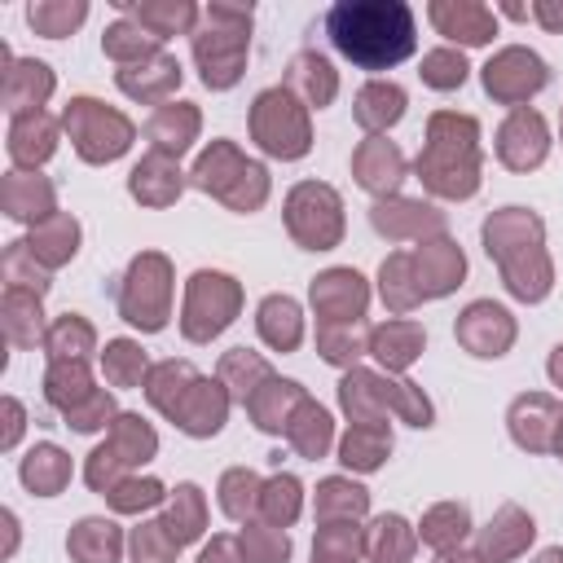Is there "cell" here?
<instances>
[{
	"mask_svg": "<svg viewBox=\"0 0 563 563\" xmlns=\"http://www.w3.org/2000/svg\"><path fill=\"white\" fill-rule=\"evenodd\" d=\"M110 409H114L110 396H106V391H92V396H88L79 409H70L66 418L75 422V431H92V427H101V422L110 418Z\"/></svg>",
	"mask_w": 563,
	"mask_h": 563,
	"instance_id": "cell-49",
	"label": "cell"
},
{
	"mask_svg": "<svg viewBox=\"0 0 563 563\" xmlns=\"http://www.w3.org/2000/svg\"><path fill=\"white\" fill-rule=\"evenodd\" d=\"M62 119H66V132H70L75 150H79L88 163H110V158H119V154L132 145V123H128L123 114L106 110V106L92 101V97H75Z\"/></svg>",
	"mask_w": 563,
	"mask_h": 563,
	"instance_id": "cell-4",
	"label": "cell"
},
{
	"mask_svg": "<svg viewBox=\"0 0 563 563\" xmlns=\"http://www.w3.org/2000/svg\"><path fill=\"white\" fill-rule=\"evenodd\" d=\"M88 18V4L84 0H62V4H31L26 9V22L40 31V35H48V40H62V35H70L79 22Z\"/></svg>",
	"mask_w": 563,
	"mask_h": 563,
	"instance_id": "cell-33",
	"label": "cell"
},
{
	"mask_svg": "<svg viewBox=\"0 0 563 563\" xmlns=\"http://www.w3.org/2000/svg\"><path fill=\"white\" fill-rule=\"evenodd\" d=\"M260 334L264 343H273L277 352H290L303 334V321H299V303L290 295H268L260 303Z\"/></svg>",
	"mask_w": 563,
	"mask_h": 563,
	"instance_id": "cell-19",
	"label": "cell"
},
{
	"mask_svg": "<svg viewBox=\"0 0 563 563\" xmlns=\"http://www.w3.org/2000/svg\"><path fill=\"white\" fill-rule=\"evenodd\" d=\"M515 325H510V312L497 308V303H471L466 317L457 321V339L475 352V356H501V347L510 343Z\"/></svg>",
	"mask_w": 563,
	"mask_h": 563,
	"instance_id": "cell-12",
	"label": "cell"
},
{
	"mask_svg": "<svg viewBox=\"0 0 563 563\" xmlns=\"http://www.w3.org/2000/svg\"><path fill=\"white\" fill-rule=\"evenodd\" d=\"M361 339H365V330H352V325H343V334H334L330 325L321 330V356L325 361H334V365H343V361H356L361 356Z\"/></svg>",
	"mask_w": 563,
	"mask_h": 563,
	"instance_id": "cell-48",
	"label": "cell"
},
{
	"mask_svg": "<svg viewBox=\"0 0 563 563\" xmlns=\"http://www.w3.org/2000/svg\"><path fill=\"white\" fill-rule=\"evenodd\" d=\"M312 303L325 312V321H356L365 308V282L352 268H330L312 282Z\"/></svg>",
	"mask_w": 563,
	"mask_h": 563,
	"instance_id": "cell-11",
	"label": "cell"
},
{
	"mask_svg": "<svg viewBox=\"0 0 563 563\" xmlns=\"http://www.w3.org/2000/svg\"><path fill=\"white\" fill-rule=\"evenodd\" d=\"M466 528H471V523H466V506H435V510L427 515V523H422V541L449 550L453 541L466 537Z\"/></svg>",
	"mask_w": 563,
	"mask_h": 563,
	"instance_id": "cell-36",
	"label": "cell"
},
{
	"mask_svg": "<svg viewBox=\"0 0 563 563\" xmlns=\"http://www.w3.org/2000/svg\"><path fill=\"white\" fill-rule=\"evenodd\" d=\"M88 347H92V330H88L79 317H62V321L48 330V352H53V361H66V356L84 361Z\"/></svg>",
	"mask_w": 563,
	"mask_h": 563,
	"instance_id": "cell-37",
	"label": "cell"
},
{
	"mask_svg": "<svg viewBox=\"0 0 563 563\" xmlns=\"http://www.w3.org/2000/svg\"><path fill=\"white\" fill-rule=\"evenodd\" d=\"M176 550H180V545L172 541V532H167L163 523H145V528L132 532V554H136V563H167Z\"/></svg>",
	"mask_w": 563,
	"mask_h": 563,
	"instance_id": "cell-43",
	"label": "cell"
},
{
	"mask_svg": "<svg viewBox=\"0 0 563 563\" xmlns=\"http://www.w3.org/2000/svg\"><path fill=\"white\" fill-rule=\"evenodd\" d=\"M163 501V484L158 479H123L110 488V506L114 510H141V506H154Z\"/></svg>",
	"mask_w": 563,
	"mask_h": 563,
	"instance_id": "cell-47",
	"label": "cell"
},
{
	"mask_svg": "<svg viewBox=\"0 0 563 563\" xmlns=\"http://www.w3.org/2000/svg\"><path fill=\"white\" fill-rule=\"evenodd\" d=\"M66 545L79 563H119V528L110 519H79Z\"/></svg>",
	"mask_w": 563,
	"mask_h": 563,
	"instance_id": "cell-21",
	"label": "cell"
},
{
	"mask_svg": "<svg viewBox=\"0 0 563 563\" xmlns=\"http://www.w3.org/2000/svg\"><path fill=\"white\" fill-rule=\"evenodd\" d=\"M317 510H321V515L343 510V515L352 519V515H361V510H365V488L343 484V479H325V484H321V493H317Z\"/></svg>",
	"mask_w": 563,
	"mask_h": 563,
	"instance_id": "cell-44",
	"label": "cell"
},
{
	"mask_svg": "<svg viewBox=\"0 0 563 563\" xmlns=\"http://www.w3.org/2000/svg\"><path fill=\"white\" fill-rule=\"evenodd\" d=\"M299 413H303L308 427H303V431H290V435H295V444H299L308 457H321V449L330 444V413H325L321 405H308V400L299 405Z\"/></svg>",
	"mask_w": 563,
	"mask_h": 563,
	"instance_id": "cell-46",
	"label": "cell"
},
{
	"mask_svg": "<svg viewBox=\"0 0 563 563\" xmlns=\"http://www.w3.org/2000/svg\"><path fill=\"white\" fill-rule=\"evenodd\" d=\"M550 378L563 387V347H554V356H550Z\"/></svg>",
	"mask_w": 563,
	"mask_h": 563,
	"instance_id": "cell-53",
	"label": "cell"
},
{
	"mask_svg": "<svg viewBox=\"0 0 563 563\" xmlns=\"http://www.w3.org/2000/svg\"><path fill=\"white\" fill-rule=\"evenodd\" d=\"M431 22L440 26V35L462 40V44H488L493 31H497L493 9H484V4H449V0H435L431 4Z\"/></svg>",
	"mask_w": 563,
	"mask_h": 563,
	"instance_id": "cell-13",
	"label": "cell"
},
{
	"mask_svg": "<svg viewBox=\"0 0 563 563\" xmlns=\"http://www.w3.org/2000/svg\"><path fill=\"white\" fill-rule=\"evenodd\" d=\"M325 35L361 70H391L418 48V22L405 0H339L325 13Z\"/></svg>",
	"mask_w": 563,
	"mask_h": 563,
	"instance_id": "cell-1",
	"label": "cell"
},
{
	"mask_svg": "<svg viewBox=\"0 0 563 563\" xmlns=\"http://www.w3.org/2000/svg\"><path fill=\"white\" fill-rule=\"evenodd\" d=\"M532 519L523 515V510H515V506H501V515L488 523V532H484V554L488 559H506V554H515V550H523L528 541H532Z\"/></svg>",
	"mask_w": 563,
	"mask_h": 563,
	"instance_id": "cell-26",
	"label": "cell"
},
{
	"mask_svg": "<svg viewBox=\"0 0 563 563\" xmlns=\"http://www.w3.org/2000/svg\"><path fill=\"white\" fill-rule=\"evenodd\" d=\"M422 79L431 88H457L466 79V57L453 53V48H435V53L422 57Z\"/></svg>",
	"mask_w": 563,
	"mask_h": 563,
	"instance_id": "cell-42",
	"label": "cell"
},
{
	"mask_svg": "<svg viewBox=\"0 0 563 563\" xmlns=\"http://www.w3.org/2000/svg\"><path fill=\"white\" fill-rule=\"evenodd\" d=\"M194 132H198V110H194L189 101H180V106H158V114H154L150 128H145L154 154H163V158L185 154V145H189Z\"/></svg>",
	"mask_w": 563,
	"mask_h": 563,
	"instance_id": "cell-16",
	"label": "cell"
},
{
	"mask_svg": "<svg viewBox=\"0 0 563 563\" xmlns=\"http://www.w3.org/2000/svg\"><path fill=\"white\" fill-rule=\"evenodd\" d=\"M176 84H180V66H176V57H167V53H154V57H145L141 66L119 70V88H123L128 97H141V101H158V97H167Z\"/></svg>",
	"mask_w": 563,
	"mask_h": 563,
	"instance_id": "cell-14",
	"label": "cell"
},
{
	"mask_svg": "<svg viewBox=\"0 0 563 563\" xmlns=\"http://www.w3.org/2000/svg\"><path fill=\"white\" fill-rule=\"evenodd\" d=\"M53 141H57V123L44 110L18 114L13 128H9V154H13V163H44L53 154Z\"/></svg>",
	"mask_w": 563,
	"mask_h": 563,
	"instance_id": "cell-17",
	"label": "cell"
},
{
	"mask_svg": "<svg viewBox=\"0 0 563 563\" xmlns=\"http://www.w3.org/2000/svg\"><path fill=\"white\" fill-rule=\"evenodd\" d=\"M387 449H391V435L383 431V427H369V422H361V427H352L347 435H343V462L347 466H356V471H374L383 457H387Z\"/></svg>",
	"mask_w": 563,
	"mask_h": 563,
	"instance_id": "cell-30",
	"label": "cell"
},
{
	"mask_svg": "<svg viewBox=\"0 0 563 563\" xmlns=\"http://www.w3.org/2000/svg\"><path fill=\"white\" fill-rule=\"evenodd\" d=\"M198 563H238V545L229 541V537H216L207 550H202V559Z\"/></svg>",
	"mask_w": 563,
	"mask_h": 563,
	"instance_id": "cell-50",
	"label": "cell"
},
{
	"mask_svg": "<svg viewBox=\"0 0 563 563\" xmlns=\"http://www.w3.org/2000/svg\"><path fill=\"white\" fill-rule=\"evenodd\" d=\"M290 88H299V92H303V101L321 110V106H330V97H334L339 79H334L330 62H325L321 53H299V57L290 62Z\"/></svg>",
	"mask_w": 563,
	"mask_h": 563,
	"instance_id": "cell-23",
	"label": "cell"
},
{
	"mask_svg": "<svg viewBox=\"0 0 563 563\" xmlns=\"http://www.w3.org/2000/svg\"><path fill=\"white\" fill-rule=\"evenodd\" d=\"M369 559L374 563H400L405 554H409V528H405V519L400 515H383V519H374V528H369Z\"/></svg>",
	"mask_w": 563,
	"mask_h": 563,
	"instance_id": "cell-35",
	"label": "cell"
},
{
	"mask_svg": "<svg viewBox=\"0 0 563 563\" xmlns=\"http://www.w3.org/2000/svg\"><path fill=\"white\" fill-rule=\"evenodd\" d=\"M559 453H563V427H559Z\"/></svg>",
	"mask_w": 563,
	"mask_h": 563,
	"instance_id": "cell-55",
	"label": "cell"
},
{
	"mask_svg": "<svg viewBox=\"0 0 563 563\" xmlns=\"http://www.w3.org/2000/svg\"><path fill=\"white\" fill-rule=\"evenodd\" d=\"M400 114H405V88H400V84L374 79V84H365V88L356 92V119H361V128L378 132V128L396 123Z\"/></svg>",
	"mask_w": 563,
	"mask_h": 563,
	"instance_id": "cell-20",
	"label": "cell"
},
{
	"mask_svg": "<svg viewBox=\"0 0 563 563\" xmlns=\"http://www.w3.org/2000/svg\"><path fill=\"white\" fill-rule=\"evenodd\" d=\"M141 369H145V356H141V347H136V343H128V339L106 343V378H110L114 387L141 383Z\"/></svg>",
	"mask_w": 563,
	"mask_h": 563,
	"instance_id": "cell-38",
	"label": "cell"
},
{
	"mask_svg": "<svg viewBox=\"0 0 563 563\" xmlns=\"http://www.w3.org/2000/svg\"><path fill=\"white\" fill-rule=\"evenodd\" d=\"M554 400L550 396H519L510 409V431L523 449H550V422H541V413H550ZM563 422V418H554Z\"/></svg>",
	"mask_w": 563,
	"mask_h": 563,
	"instance_id": "cell-24",
	"label": "cell"
},
{
	"mask_svg": "<svg viewBox=\"0 0 563 563\" xmlns=\"http://www.w3.org/2000/svg\"><path fill=\"white\" fill-rule=\"evenodd\" d=\"M158 35L150 31V26H141V22H128V18H119L114 26H106V35H101V48L110 53V57H119V62H128V57H154L158 53Z\"/></svg>",
	"mask_w": 563,
	"mask_h": 563,
	"instance_id": "cell-28",
	"label": "cell"
},
{
	"mask_svg": "<svg viewBox=\"0 0 563 563\" xmlns=\"http://www.w3.org/2000/svg\"><path fill=\"white\" fill-rule=\"evenodd\" d=\"M418 154V180L444 198H471L479 185V123L471 114H435Z\"/></svg>",
	"mask_w": 563,
	"mask_h": 563,
	"instance_id": "cell-2",
	"label": "cell"
},
{
	"mask_svg": "<svg viewBox=\"0 0 563 563\" xmlns=\"http://www.w3.org/2000/svg\"><path fill=\"white\" fill-rule=\"evenodd\" d=\"M119 9H123V13H136V22L150 26L158 40H167V35H176V31H189L194 18H198L194 4H132V0H119Z\"/></svg>",
	"mask_w": 563,
	"mask_h": 563,
	"instance_id": "cell-29",
	"label": "cell"
},
{
	"mask_svg": "<svg viewBox=\"0 0 563 563\" xmlns=\"http://www.w3.org/2000/svg\"><path fill=\"white\" fill-rule=\"evenodd\" d=\"M260 501H264L268 523H290L299 515V484L290 475H277L268 488H260Z\"/></svg>",
	"mask_w": 563,
	"mask_h": 563,
	"instance_id": "cell-41",
	"label": "cell"
},
{
	"mask_svg": "<svg viewBox=\"0 0 563 563\" xmlns=\"http://www.w3.org/2000/svg\"><path fill=\"white\" fill-rule=\"evenodd\" d=\"M369 352L387 365V369H405L418 352H422V330L409 325V321H391V325H378L369 334Z\"/></svg>",
	"mask_w": 563,
	"mask_h": 563,
	"instance_id": "cell-22",
	"label": "cell"
},
{
	"mask_svg": "<svg viewBox=\"0 0 563 563\" xmlns=\"http://www.w3.org/2000/svg\"><path fill=\"white\" fill-rule=\"evenodd\" d=\"M132 194L141 202H172L180 194V172L163 158V154H150L145 163H136L132 172Z\"/></svg>",
	"mask_w": 563,
	"mask_h": 563,
	"instance_id": "cell-27",
	"label": "cell"
},
{
	"mask_svg": "<svg viewBox=\"0 0 563 563\" xmlns=\"http://www.w3.org/2000/svg\"><path fill=\"white\" fill-rule=\"evenodd\" d=\"M75 242H79V224H75L70 216H53V220H44V224L35 229L31 251H35L44 264H62V260L75 255Z\"/></svg>",
	"mask_w": 563,
	"mask_h": 563,
	"instance_id": "cell-31",
	"label": "cell"
},
{
	"mask_svg": "<svg viewBox=\"0 0 563 563\" xmlns=\"http://www.w3.org/2000/svg\"><path fill=\"white\" fill-rule=\"evenodd\" d=\"M92 396V383H88V369H84V361H57L53 365V374H48V400L57 405V409H79L84 400Z\"/></svg>",
	"mask_w": 563,
	"mask_h": 563,
	"instance_id": "cell-32",
	"label": "cell"
},
{
	"mask_svg": "<svg viewBox=\"0 0 563 563\" xmlns=\"http://www.w3.org/2000/svg\"><path fill=\"white\" fill-rule=\"evenodd\" d=\"M242 550H246V559L251 563H286V554H290V541L277 532V528H246L242 532Z\"/></svg>",
	"mask_w": 563,
	"mask_h": 563,
	"instance_id": "cell-45",
	"label": "cell"
},
{
	"mask_svg": "<svg viewBox=\"0 0 563 563\" xmlns=\"http://www.w3.org/2000/svg\"><path fill=\"white\" fill-rule=\"evenodd\" d=\"M163 528L172 532L176 545H185V541H194V537L202 532V497H198L194 484H180V488H176V501H172Z\"/></svg>",
	"mask_w": 563,
	"mask_h": 563,
	"instance_id": "cell-34",
	"label": "cell"
},
{
	"mask_svg": "<svg viewBox=\"0 0 563 563\" xmlns=\"http://www.w3.org/2000/svg\"><path fill=\"white\" fill-rule=\"evenodd\" d=\"M233 308H238V286L224 273H194L185 303V334L194 343H207L233 321Z\"/></svg>",
	"mask_w": 563,
	"mask_h": 563,
	"instance_id": "cell-7",
	"label": "cell"
},
{
	"mask_svg": "<svg viewBox=\"0 0 563 563\" xmlns=\"http://www.w3.org/2000/svg\"><path fill=\"white\" fill-rule=\"evenodd\" d=\"M537 563H563V550H545Z\"/></svg>",
	"mask_w": 563,
	"mask_h": 563,
	"instance_id": "cell-54",
	"label": "cell"
},
{
	"mask_svg": "<svg viewBox=\"0 0 563 563\" xmlns=\"http://www.w3.org/2000/svg\"><path fill=\"white\" fill-rule=\"evenodd\" d=\"M48 202H53V189H48L40 176L26 180V189H18V180H9V189H4V207H9V216H18V220H35V216H44Z\"/></svg>",
	"mask_w": 563,
	"mask_h": 563,
	"instance_id": "cell-39",
	"label": "cell"
},
{
	"mask_svg": "<svg viewBox=\"0 0 563 563\" xmlns=\"http://www.w3.org/2000/svg\"><path fill=\"white\" fill-rule=\"evenodd\" d=\"M4 409H9V431H4V449H9L22 431V409H18V400H4Z\"/></svg>",
	"mask_w": 563,
	"mask_h": 563,
	"instance_id": "cell-52",
	"label": "cell"
},
{
	"mask_svg": "<svg viewBox=\"0 0 563 563\" xmlns=\"http://www.w3.org/2000/svg\"><path fill=\"white\" fill-rule=\"evenodd\" d=\"M66 479H70V462H66L62 449H53V444L31 449V457L22 462V484H26L31 493H40V497H53Z\"/></svg>",
	"mask_w": 563,
	"mask_h": 563,
	"instance_id": "cell-25",
	"label": "cell"
},
{
	"mask_svg": "<svg viewBox=\"0 0 563 563\" xmlns=\"http://www.w3.org/2000/svg\"><path fill=\"white\" fill-rule=\"evenodd\" d=\"M251 128H255V141L277 154V158H299L308 154V119L299 110V101L290 97V88H264L255 97V110H251Z\"/></svg>",
	"mask_w": 563,
	"mask_h": 563,
	"instance_id": "cell-5",
	"label": "cell"
},
{
	"mask_svg": "<svg viewBox=\"0 0 563 563\" xmlns=\"http://www.w3.org/2000/svg\"><path fill=\"white\" fill-rule=\"evenodd\" d=\"M207 26L194 31V57L202 66L207 88H229L242 75L246 62V31H251V9H233V4H211L202 9Z\"/></svg>",
	"mask_w": 563,
	"mask_h": 563,
	"instance_id": "cell-3",
	"label": "cell"
},
{
	"mask_svg": "<svg viewBox=\"0 0 563 563\" xmlns=\"http://www.w3.org/2000/svg\"><path fill=\"white\" fill-rule=\"evenodd\" d=\"M545 79H550V70H545V62H541L532 48H501V53L484 66V88H488L497 101H510L515 110H519L523 97L541 92Z\"/></svg>",
	"mask_w": 563,
	"mask_h": 563,
	"instance_id": "cell-8",
	"label": "cell"
},
{
	"mask_svg": "<svg viewBox=\"0 0 563 563\" xmlns=\"http://www.w3.org/2000/svg\"><path fill=\"white\" fill-rule=\"evenodd\" d=\"M220 506H224V515H233V519H246V510L260 501V479L251 475V471H229L224 475V484H220Z\"/></svg>",
	"mask_w": 563,
	"mask_h": 563,
	"instance_id": "cell-40",
	"label": "cell"
},
{
	"mask_svg": "<svg viewBox=\"0 0 563 563\" xmlns=\"http://www.w3.org/2000/svg\"><path fill=\"white\" fill-rule=\"evenodd\" d=\"M145 264H150V286H141V277L132 268L128 286L119 295V308H123V317L132 325L163 330V321H167V264H163V255H145Z\"/></svg>",
	"mask_w": 563,
	"mask_h": 563,
	"instance_id": "cell-9",
	"label": "cell"
},
{
	"mask_svg": "<svg viewBox=\"0 0 563 563\" xmlns=\"http://www.w3.org/2000/svg\"><path fill=\"white\" fill-rule=\"evenodd\" d=\"M532 13H537V22H541V26H550V31H563V4H559V0H541Z\"/></svg>",
	"mask_w": 563,
	"mask_h": 563,
	"instance_id": "cell-51",
	"label": "cell"
},
{
	"mask_svg": "<svg viewBox=\"0 0 563 563\" xmlns=\"http://www.w3.org/2000/svg\"><path fill=\"white\" fill-rule=\"evenodd\" d=\"M497 154L506 167L523 172V167H537L545 158V119L528 106H519L506 123H501V136H497Z\"/></svg>",
	"mask_w": 563,
	"mask_h": 563,
	"instance_id": "cell-10",
	"label": "cell"
},
{
	"mask_svg": "<svg viewBox=\"0 0 563 563\" xmlns=\"http://www.w3.org/2000/svg\"><path fill=\"white\" fill-rule=\"evenodd\" d=\"M48 92H53V70L44 62H18L13 70H4V106L13 110V119L40 110Z\"/></svg>",
	"mask_w": 563,
	"mask_h": 563,
	"instance_id": "cell-15",
	"label": "cell"
},
{
	"mask_svg": "<svg viewBox=\"0 0 563 563\" xmlns=\"http://www.w3.org/2000/svg\"><path fill=\"white\" fill-rule=\"evenodd\" d=\"M400 176H405V158H400V150H396L391 141L369 136V141L361 145V154H356V180H361L365 189L383 194V189H396Z\"/></svg>",
	"mask_w": 563,
	"mask_h": 563,
	"instance_id": "cell-18",
	"label": "cell"
},
{
	"mask_svg": "<svg viewBox=\"0 0 563 563\" xmlns=\"http://www.w3.org/2000/svg\"><path fill=\"white\" fill-rule=\"evenodd\" d=\"M286 220L290 233L308 246V251H325L339 242L343 233V216H339V194L330 185H299L286 202Z\"/></svg>",
	"mask_w": 563,
	"mask_h": 563,
	"instance_id": "cell-6",
	"label": "cell"
}]
</instances>
